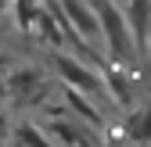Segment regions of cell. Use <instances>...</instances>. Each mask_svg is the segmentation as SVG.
Wrapping results in <instances>:
<instances>
[{
	"label": "cell",
	"instance_id": "1",
	"mask_svg": "<svg viewBox=\"0 0 151 147\" xmlns=\"http://www.w3.org/2000/svg\"><path fill=\"white\" fill-rule=\"evenodd\" d=\"M93 11H97V22H101V40L111 50V61L115 65H129L133 54H137V43H133V36H129L122 7L115 0H93Z\"/></svg>",
	"mask_w": 151,
	"mask_h": 147
},
{
	"label": "cell",
	"instance_id": "2",
	"mask_svg": "<svg viewBox=\"0 0 151 147\" xmlns=\"http://www.w3.org/2000/svg\"><path fill=\"white\" fill-rule=\"evenodd\" d=\"M50 65H54V72L61 76V83H65V86L79 90V93H86V97H97V93H104V83L93 76V72H90V68H86L79 58L54 50V54H50Z\"/></svg>",
	"mask_w": 151,
	"mask_h": 147
},
{
	"label": "cell",
	"instance_id": "3",
	"mask_svg": "<svg viewBox=\"0 0 151 147\" xmlns=\"http://www.w3.org/2000/svg\"><path fill=\"white\" fill-rule=\"evenodd\" d=\"M7 90H11L14 108H29V104H36V101H43L47 79H43L40 68H18V72L7 76Z\"/></svg>",
	"mask_w": 151,
	"mask_h": 147
},
{
	"label": "cell",
	"instance_id": "4",
	"mask_svg": "<svg viewBox=\"0 0 151 147\" xmlns=\"http://www.w3.org/2000/svg\"><path fill=\"white\" fill-rule=\"evenodd\" d=\"M61 11H65V18H68L72 32L79 36L83 43H97V40H101V22H97L93 4H86V0H61Z\"/></svg>",
	"mask_w": 151,
	"mask_h": 147
},
{
	"label": "cell",
	"instance_id": "5",
	"mask_svg": "<svg viewBox=\"0 0 151 147\" xmlns=\"http://www.w3.org/2000/svg\"><path fill=\"white\" fill-rule=\"evenodd\" d=\"M43 133H50L61 147H97V136L90 133V126L79 122V118H50L43 126Z\"/></svg>",
	"mask_w": 151,
	"mask_h": 147
},
{
	"label": "cell",
	"instance_id": "6",
	"mask_svg": "<svg viewBox=\"0 0 151 147\" xmlns=\"http://www.w3.org/2000/svg\"><path fill=\"white\" fill-rule=\"evenodd\" d=\"M101 83H104V93L111 97V104H119L122 111H129V104H133V83H129V72L122 65H108Z\"/></svg>",
	"mask_w": 151,
	"mask_h": 147
},
{
	"label": "cell",
	"instance_id": "7",
	"mask_svg": "<svg viewBox=\"0 0 151 147\" xmlns=\"http://www.w3.org/2000/svg\"><path fill=\"white\" fill-rule=\"evenodd\" d=\"M122 14H126V25H129V36H133L137 50H144L147 25H151V0H129Z\"/></svg>",
	"mask_w": 151,
	"mask_h": 147
},
{
	"label": "cell",
	"instance_id": "8",
	"mask_svg": "<svg viewBox=\"0 0 151 147\" xmlns=\"http://www.w3.org/2000/svg\"><path fill=\"white\" fill-rule=\"evenodd\" d=\"M122 129H126V140H133V143H151V101L129 108Z\"/></svg>",
	"mask_w": 151,
	"mask_h": 147
},
{
	"label": "cell",
	"instance_id": "9",
	"mask_svg": "<svg viewBox=\"0 0 151 147\" xmlns=\"http://www.w3.org/2000/svg\"><path fill=\"white\" fill-rule=\"evenodd\" d=\"M65 108H68V115H76V118L86 122V126H104L101 108H93L90 97L79 93V90H72V86H65Z\"/></svg>",
	"mask_w": 151,
	"mask_h": 147
},
{
	"label": "cell",
	"instance_id": "10",
	"mask_svg": "<svg viewBox=\"0 0 151 147\" xmlns=\"http://www.w3.org/2000/svg\"><path fill=\"white\" fill-rule=\"evenodd\" d=\"M32 29L40 32V40H43L47 47H54V50L65 43V29H61V22H58V18L47 11V4H43V0H40V14H36V25H32Z\"/></svg>",
	"mask_w": 151,
	"mask_h": 147
},
{
	"label": "cell",
	"instance_id": "11",
	"mask_svg": "<svg viewBox=\"0 0 151 147\" xmlns=\"http://www.w3.org/2000/svg\"><path fill=\"white\" fill-rule=\"evenodd\" d=\"M14 143H18V147H54V143H50V136H47V133H40L32 122H22V126L14 129Z\"/></svg>",
	"mask_w": 151,
	"mask_h": 147
},
{
	"label": "cell",
	"instance_id": "12",
	"mask_svg": "<svg viewBox=\"0 0 151 147\" xmlns=\"http://www.w3.org/2000/svg\"><path fill=\"white\" fill-rule=\"evenodd\" d=\"M36 14H40V0H14V22L22 32H32Z\"/></svg>",
	"mask_w": 151,
	"mask_h": 147
},
{
	"label": "cell",
	"instance_id": "13",
	"mask_svg": "<svg viewBox=\"0 0 151 147\" xmlns=\"http://www.w3.org/2000/svg\"><path fill=\"white\" fill-rule=\"evenodd\" d=\"M11 97V90H7V79H0V101H7Z\"/></svg>",
	"mask_w": 151,
	"mask_h": 147
},
{
	"label": "cell",
	"instance_id": "14",
	"mask_svg": "<svg viewBox=\"0 0 151 147\" xmlns=\"http://www.w3.org/2000/svg\"><path fill=\"white\" fill-rule=\"evenodd\" d=\"M7 65H11V61H7V54H4V50H0V72H4Z\"/></svg>",
	"mask_w": 151,
	"mask_h": 147
},
{
	"label": "cell",
	"instance_id": "15",
	"mask_svg": "<svg viewBox=\"0 0 151 147\" xmlns=\"http://www.w3.org/2000/svg\"><path fill=\"white\" fill-rule=\"evenodd\" d=\"M144 47H147V54H151V25H147V40H144Z\"/></svg>",
	"mask_w": 151,
	"mask_h": 147
},
{
	"label": "cell",
	"instance_id": "16",
	"mask_svg": "<svg viewBox=\"0 0 151 147\" xmlns=\"http://www.w3.org/2000/svg\"><path fill=\"white\" fill-rule=\"evenodd\" d=\"M7 4H11V0H0V14H4V11H7Z\"/></svg>",
	"mask_w": 151,
	"mask_h": 147
},
{
	"label": "cell",
	"instance_id": "17",
	"mask_svg": "<svg viewBox=\"0 0 151 147\" xmlns=\"http://www.w3.org/2000/svg\"><path fill=\"white\" fill-rule=\"evenodd\" d=\"M115 4H119V7H126V4H129V0H115Z\"/></svg>",
	"mask_w": 151,
	"mask_h": 147
}]
</instances>
